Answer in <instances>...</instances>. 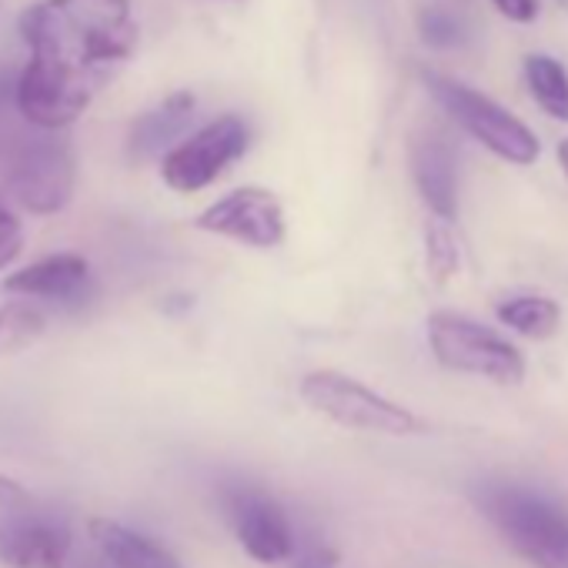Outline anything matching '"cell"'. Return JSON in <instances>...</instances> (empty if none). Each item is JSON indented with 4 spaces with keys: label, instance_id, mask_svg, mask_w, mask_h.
Segmentation results:
<instances>
[{
    "label": "cell",
    "instance_id": "1",
    "mask_svg": "<svg viewBox=\"0 0 568 568\" xmlns=\"http://www.w3.org/2000/svg\"><path fill=\"white\" fill-rule=\"evenodd\" d=\"M21 34L31 58L14 101L41 131L74 124L138 48L131 0H41L24 11Z\"/></svg>",
    "mask_w": 568,
    "mask_h": 568
},
{
    "label": "cell",
    "instance_id": "2",
    "mask_svg": "<svg viewBox=\"0 0 568 568\" xmlns=\"http://www.w3.org/2000/svg\"><path fill=\"white\" fill-rule=\"evenodd\" d=\"M485 518L501 531V538L535 568H568V508L555 498L495 481L475 491Z\"/></svg>",
    "mask_w": 568,
    "mask_h": 568
},
{
    "label": "cell",
    "instance_id": "3",
    "mask_svg": "<svg viewBox=\"0 0 568 568\" xmlns=\"http://www.w3.org/2000/svg\"><path fill=\"white\" fill-rule=\"evenodd\" d=\"M425 88L442 104V111L462 131H468L481 148H488L495 158L518 164V168H528L541 158L538 134L521 118H515L508 108H501L498 101H491L481 91H475L455 78H445V74H425Z\"/></svg>",
    "mask_w": 568,
    "mask_h": 568
},
{
    "label": "cell",
    "instance_id": "4",
    "mask_svg": "<svg viewBox=\"0 0 568 568\" xmlns=\"http://www.w3.org/2000/svg\"><path fill=\"white\" fill-rule=\"evenodd\" d=\"M428 345L442 368L458 375H478L495 385H521L525 358L495 328L471 322L458 312L428 315Z\"/></svg>",
    "mask_w": 568,
    "mask_h": 568
},
{
    "label": "cell",
    "instance_id": "5",
    "mask_svg": "<svg viewBox=\"0 0 568 568\" xmlns=\"http://www.w3.org/2000/svg\"><path fill=\"white\" fill-rule=\"evenodd\" d=\"M302 398L312 412L325 415L328 422L352 428V432H372V435H418L425 432V422L408 412L405 405L372 392L368 385L322 368L302 378Z\"/></svg>",
    "mask_w": 568,
    "mask_h": 568
},
{
    "label": "cell",
    "instance_id": "6",
    "mask_svg": "<svg viewBox=\"0 0 568 568\" xmlns=\"http://www.w3.org/2000/svg\"><path fill=\"white\" fill-rule=\"evenodd\" d=\"M74 154L58 138H31L11 148L4 161V191L31 214H58L74 197Z\"/></svg>",
    "mask_w": 568,
    "mask_h": 568
},
{
    "label": "cell",
    "instance_id": "7",
    "mask_svg": "<svg viewBox=\"0 0 568 568\" xmlns=\"http://www.w3.org/2000/svg\"><path fill=\"white\" fill-rule=\"evenodd\" d=\"M251 144L247 121L237 114H221L178 141L164 161H161V178L171 191L178 194H194L214 184L237 158H244Z\"/></svg>",
    "mask_w": 568,
    "mask_h": 568
},
{
    "label": "cell",
    "instance_id": "8",
    "mask_svg": "<svg viewBox=\"0 0 568 568\" xmlns=\"http://www.w3.org/2000/svg\"><path fill=\"white\" fill-rule=\"evenodd\" d=\"M194 227L261 251L277 247L284 234H288L281 201L264 187H237L217 197L194 217Z\"/></svg>",
    "mask_w": 568,
    "mask_h": 568
},
{
    "label": "cell",
    "instance_id": "9",
    "mask_svg": "<svg viewBox=\"0 0 568 568\" xmlns=\"http://www.w3.org/2000/svg\"><path fill=\"white\" fill-rule=\"evenodd\" d=\"M224 505H227V518L234 525L241 548L254 561L277 565V561H288L295 555L292 521L274 498H267L257 488L241 485V488H231L224 495Z\"/></svg>",
    "mask_w": 568,
    "mask_h": 568
},
{
    "label": "cell",
    "instance_id": "10",
    "mask_svg": "<svg viewBox=\"0 0 568 568\" xmlns=\"http://www.w3.org/2000/svg\"><path fill=\"white\" fill-rule=\"evenodd\" d=\"M71 558V531L64 521L38 511L0 515V565L8 568H64Z\"/></svg>",
    "mask_w": 568,
    "mask_h": 568
},
{
    "label": "cell",
    "instance_id": "11",
    "mask_svg": "<svg viewBox=\"0 0 568 568\" xmlns=\"http://www.w3.org/2000/svg\"><path fill=\"white\" fill-rule=\"evenodd\" d=\"M4 288L24 302L78 305L91 288V267L81 254H51L21 271H14Z\"/></svg>",
    "mask_w": 568,
    "mask_h": 568
},
{
    "label": "cell",
    "instance_id": "12",
    "mask_svg": "<svg viewBox=\"0 0 568 568\" xmlns=\"http://www.w3.org/2000/svg\"><path fill=\"white\" fill-rule=\"evenodd\" d=\"M412 178L428 204V211L438 221H455L458 217V164L455 151L445 138L438 134H422L412 144Z\"/></svg>",
    "mask_w": 568,
    "mask_h": 568
},
{
    "label": "cell",
    "instance_id": "13",
    "mask_svg": "<svg viewBox=\"0 0 568 568\" xmlns=\"http://www.w3.org/2000/svg\"><path fill=\"white\" fill-rule=\"evenodd\" d=\"M88 531H91L104 565H111V568H181V561L164 545H158L154 538H148L141 531H131L121 521L94 518L88 525Z\"/></svg>",
    "mask_w": 568,
    "mask_h": 568
},
{
    "label": "cell",
    "instance_id": "14",
    "mask_svg": "<svg viewBox=\"0 0 568 568\" xmlns=\"http://www.w3.org/2000/svg\"><path fill=\"white\" fill-rule=\"evenodd\" d=\"M194 94L191 91H178L168 94L161 104H154L151 111H144L128 138V148L134 158H154V154H168L174 148V138L187 128V121L194 118Z\"/></svg>",
    "mask_w": 568,
    "mask_h": 568
},
{
    "label": "cell",
    "instance_id": "15",
    "mask_svg": "<svg viewBox=\"0 0 568 568\" xmlns=\"http://www.w3.org/2000/svg\"><path fill=\"white\" fill-rule=\"evenodd\" d=\"M498 322L505 328H511L515 335L521 338H531V342H545L558 332L561 325V308L558 302L551 298H541V295H518V298H505L498 308H495Z\"/></svg>",
    "mask_w": 568,
    "mask_h": 568
},
{
    "label": "cell",
    "instance_id": "16",
    "mask_svg": "<svg viewBox=\"0 0 568 568\" xmlns=\"http://www.w3.org/2000/svg\"><path fill=\"white\" fill-rule=\"evenodd\" d=\"M525 84H528V94L535 98V104L548 118L568 124V71L561 61H555L548 54H528L525 58Z\"/></svg>",
    "mask_w": 568,
    "mask_h": 568
},
{
    "label": "cell",
    "instance_id": "17",
    "mask_svg": "<svg viewBox=\"0 0 568 568\" xmlns=\"http://www.w3.org/2000/svg\"><path fill=\"white\" fill-rule=\"evenodd\" d=\"M48 332V318L34 302H8L0 305V358L31 348Z\"/></svg>",
    "mask_w": 568,
    "mask_h": 568
},
{
    "label": "cell",
    "instance_id": "18",
    "mask_svg": "<svg viewBox=\"0 0 568 568\" xmlns=\"http://www.w3.org/2000/svg\"><path fill=\"white\" fill-rule=\"evenodd\" d=\"M425 254H428V271L438 284H445L458 271V241L452 234L448 221H428L425 227Z\"/></svg>",
    "mask_w": 568,
    "mask_h": 568
},
{
    "label": "cell",
    "instance_id": "19",
    "mask_svg": "<svg viewBox=\"0 0 568 568\" xmlns=\"http://www.w3.org/2000/svg\"><path fill=\"white\" fill-rule=\"evenodd\" d=\"M418 34L425 38L428 48H458L462 38H465V24H462V18L452 8L432 4L418 18Z\"/></svg>",
    "mask_w": 568,
    "mask_h": 568
},
{
    "label": "cell",
    "instance_id": "20",
    "mask_svg": "<svg viewBox=\"0 0 568 568\" xmlns=\"http://www.w3.org/2000/svg\"><path fill=\"white\" fill-rule=\"evenodd\" d=\"M24 251V224L11 211V204L0 197V271L11 267Z\"/></svg>",
    "mask_w": 568,
    "mask_h": 568
},
{
    "label": "cell",
    "instance_id": "21",
    "mask_svg": "<svg viewBox=\"0 0 568 568\" xmlns=\"http://www.w3.org/2000/svg\"><path fill=\"white\" fill-rule=\"evenodd\" d=\"M491 4L511 24H531L538 18V0H491Z\"/></svg>",
    "mask_w": 568,
    "mask_h": 568
},
{
    "label": "cell",
    "instance_id": "22",
    "mask_svg": "<svg viewBox=\"0 0 568 568\" xmlns=\"http://www.w3.org/2000/svg\"><path fill=\"white\" fill-rule=\"evenodd\" d=\"M335 565H338V551L332 545H312L295 558L292 568H335Z\"/></svg>",
    "mask_w": 568,
    "mask_h": 568
},
{
    "label": "cell",
    "instance_id": "23",
    "mask_svg": "<svg viewBox=\"0 0 568 568\" xmlns=\"http://www.w3.org/2000/svg\"><path fill=\"white\" fill-rule=\"evenodd\" d=\"M28 501V491L21 481L8 478V475H0V511H14Z\"/></svg>",
    "mask_w": 568,
    "mask_h": 568
},
{
    "label": "cell",
    "instance_id": "24",
    "mask_svg": "<svg viewBox=\"0 0 568 568\" xmlns=\"http://www.w3.org/2000/svg\"><path fill=\"white\" fill-rule=\"evenodd\" d=\"M555 158H558V168H561V171H565V178H568V138H561V141H558Z\"/></svg>",
    "mask_w": 568,
    "mask_h": 568
},
{
    "label": "cell",
    "instance_id": "25",
    "mask_svg": "<svg viewBox=\"0 0 568 568\" xmlns=\"http://www.w3.org/2000/svg\"><path fill=\"white\" fill-rule=\"evenodd\" d=\"M81 568H104V565H94V561H88V565H81Z\"/></svg>",
    "mask_w": 568,
    "mask_h": 568
}]
</instances>
